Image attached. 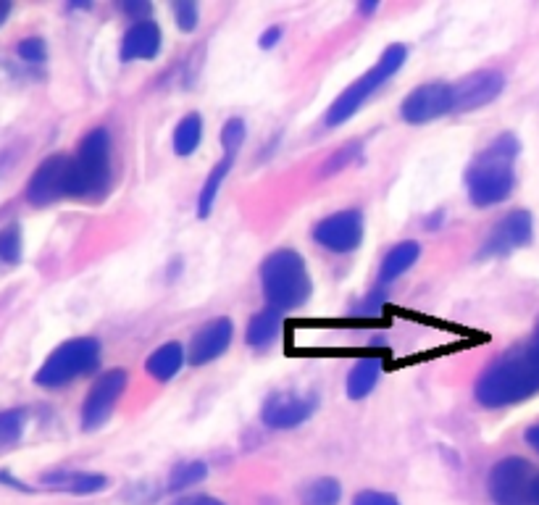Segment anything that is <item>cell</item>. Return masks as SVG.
I'll return each instance as SVG.
<instances>
[{
  "label": "cell",
  "instance_id": "1",
  "mask_svg": "<svg viewBox=\"0 0 539 505\" xmlns=\"http://www.w3.org/2000/svg\"><path fill=\"white\" fill-rule=\"evenodd\" d=\"M539 392V335L505 350L479 374L474 387L476 403L484 408H508L534 398Z\"/></svg>",
  "mask_w": 539,
  "mask_h": 505
},
{
  "label": "cell",
  "instance_id": "2",
  "mask_svg": "<svg viewBox=\"0 0 539 505\" xmlns=\"http://www.w3.org/2000/svg\"><path fill=\"white\" fill-rule=\"evenodd\" d=\"M518 140L513 135L495 137L487 148L479 153L471 169L466 171V187H469V200L476 208L500 206L503 200L511 198L516 187V161Z\"/></svg>",
  "mask_w": 539,
  "mask_h": 505
},
{
  "label": "cell",
  "instance_id": "3",
  "mask_svg": "<svg viewBox=\"0 0 539 505\" xmlns=\"http://www.w3.org/2000/svg\"><path fill=\"white\" fill-rule=\"evenodd\" d=\"M263 298L274 311H295L313 295V282L303 256L292 248H279L261 264Z\"/></svg>",
  "mask_w": 539,
  "mask_h": 505
},
{
  "label": "cell",
  "instance_id": "4",
  "mask_svg": "<svg viewBox=\"0 0 539 505\" xmlns=\"http://www.w3.org/2000/svg\"><path fill=\"white\" fill-rule=\"evenodd\" d=\"M111 187V132L106 127L90 129L71 156L69 198L98 203Z\"/></svg>",
  "mask_w": 539,
  "mask_h": 505
},
{
  "label": "cell",
  "instance_id": "5",
  "mask_svg": "<svg viewBox=\"0 0 539 505\" xmlns=\"http://www.w3.org/2000/svg\"><path fill=\"white\" fill-rule=\"evenodd\" d=\"M405 61H408V48H405L403 43H392L390 48H384V53L379 56V61L371 66L369 72L355 79L353 85L345 87V90L334 98L327 116H324V124H327V127H340L350 116L358 114L363 103H366L387 79H392L403 69Z\"/></svg>",
  "mask_w": 539,
  "mask_h": 505
},
{
  "label": "cell",
  "instance_id": "6",
  "mask_svg": "<svg viewBox=\"0 0 539 505\" xmlns=\"http://www.w3.org/2000/svg\"><path fill=\"white\" fill-rule=\"evenodd\" d=\"M100 342L95 337H74L61 342L45 363L37 369L35 385L45 390H61V387L77 382L98 369Z\"/></svg>",
  "mask_w": 539,
  "mask_h": 505
},
{
  "label": "cell",
  "instance_id": "7",
  "mask_svg": "<svg viewBox=\"0 0 539 505\" xmlns=\"http://www.w3.org/2000/svg\"><path fill=\"white\" fill-rule=\"evenodd\" d=\"M127 382L129 374L124 369H108L95 379V385L87 392L85 406H82V429L85 432H95L111 419L116 403L127 390Z\"/></svg>",
  "mask_w": 539,
  "mask_h": 505
},
{
  "label": "cell",
  "instance_id": "8",
  "mask_svg": "<svg viewBox=\"0 0 539 505\" xmlns=\"http://www.w3.org/2000/svg\"><path fill=\"white\" fill-rule=\"evenodd\" d=\"M311 237L321 248L337 256H348L363 242V214L358 208H345L337 214H329L313 227Z\"/></svg>",
  "mask_w": 539,
  "mask_h": 505
},
{
  "label": "cell",
  "instance_id": "9",
  "mask_svg": "<svg viewBox=\"0 0 539 505\" xmlns=\"http://www.w3.org/2000/svg\"><path fill=\"white\" fill-rule=\"evenodd\" d=\"M534 477L532 463L526 458L508 456L497 461L487 479V490L497 505H526L529 495V482Z\"/></svg>",
  "mask_w": 539,
  "mask_h": 505
},
{
  "label": "cell",
  "instance_id": "10",
  "mask_svg": "<svg viewBox=\"0 0 539 505\" xmlns=\"http://www.w3.org/2000/svg\"><path fill=\"white\" fill-rule=\"evenodd\" d=\"M453 114V85L447 82H426L405 95L400 103V116L408 124H426V121L442 119Z\"/></svg>",
  "mask_w": 539,
  "mask_h": 505
},
{
  "label": "cell",
  "instance_id": "11",
  "mask_svg": "<svg viewBox=\"0 0 539 505\" xmlns=\"http://www.w3.org/2000/svg\"><path fill=\"white\" fill-rule=\"evenodd\" d=\"M69 169H71V156L56 153V156L45 158L43 164L37 166L35 174H32L27 182L29 203L37 208H43L61 198H69Z\"/></svg>",
  "mask_w": 539,
  "mask_h": 505
},
{
  "label": "cell",
  "instance_id": "12",
  "mask_svg": "<svg viewBox=\"0 0 539 505\" xmlns=\"http://www.w3.org/2000/svg\"><path fill=\"white\" fill-rule=\"evenodd\" d=\"M319 408L316 395H300V392H274L266 398L261 408V419L269 429H295L311 419Z\"/></svg>",
  "mask_w": 539,
  "mask_h": 505
},
{
  "label": "cell",
  "instance_id": "13",
  "mask_svg": "<svg viewBox=\"0 0 539 505\" xmlns=\"http://www.w3.org/2000/svg\"><path fill=\"white\" fill-rule=\"evenodd\" d=\"M534 237V221L532 214L526 208H516L505 216L503 221H497L495 229L490 232L487 242L479 248V258H500L513 253L516 248L529 245Z\"/></svg>",
  "mask_w": 539,
  "mask_h": 505
},
{
  "label": "cell",
  "instance_id": "14",
  "mask_svg": "<svg viewBox=\"0 0 539 505\" xmlns=\"http://www.w3.org/2000/svg\"><path fill=\"white\" fill-rule=\"evenodd\" d=\"M505 90V77L495 69L466 74L453 85V114L455 111H476V108L490 106L492 100L500 98Z\"/></svg>",
  "mask_w": 539,
  "mask_h": 505
},
{
  "label": "cell",
  "instance_id": "15",
  "mask_svg": "<svg viewBox=\"0 0 539 505\" xmlns=\"http://www.w3.org/2000/svg\"><path fill=\"white\" fill-rule=\"evenodd\" d=\"M232 337H235V324L227 316H219V319L208 321L203 327L192 335L190 348H187V361L192 366H206L213 363L216 358H221L232 345Z\"/></svg>",
  "mask_w": 539,
  "mask_h": 505
},
{
  "label": "cell",
  "instance_id": "16",
  "mask_svg": "<svg viewBox=\"0 0 539 505\" xmlns=\"http://www.w3.org/2000/svg\"><path fill=\"white\" fill-rule=\"evenodd\" d=\"M164 45V35L161 27L153 19H140L124 32L119 45V61L129 64V61H153L161 53Z\"/></svg>",
  "mask_w": 539,
  "mask_h": 505
},
{
  "label": "cell",
  "instance_id": "17",
  "mask_svg": "<svg viewBox=\"0 0 539 505\" xmlns=\"http://www.w3.org/2000/svg\"><path fill=\"white\" fill-rule=\"evenodd\" d=\"M40 484L45 490L53 492H69V495H95V492L108 490L111 479L95 471H69V469H56L48 471L40 477Z\"/></svg>",
  "mask_w": 539,
  "mask_h": 505
},
{
  "label": "cell",
  "instance_id": "18",
  "mask_svg": "<svg viewBox=\"0 0 539 505\" xmlns=\"http://www.w3.org/2000/svg\"><path fill=\"white\" fill-rule=\"evenodd\" d=\"M421 258V245L416 240H403L398 245H392L382 258L379 266V285H392L395 279H400L405 271L411 269Z\"/></svg>",
  "mask_w": 539,
  "mask_h": 505
},
{
  "label": "cell",
  "instance_id": "19",
  "mask_svg": "<svg viewBox=\"0 0 539 505\" xmlns=\"http://www.w3.org/2000/svg\"><path fill=\"white\" fill-rule=\"evenodd\" d=\"M187 356L185 348H182V342L171 340L164 342L161 348H156L145 361V371H148L150 377L158 379V382H171V379L177 377L182 366H185Z\"/></svg>",
  "mask_w": 539,
  "mask_h": 505
},
{
  "label": "cell",
  "instance_id": "20",
  "mask_svg": "<svg viewBox=\"0 0 539 505\" xmlns=\"http://www.w3.org/2000/svg\"><path fill=\"white\" fill-rule=\"evenodd\" d=\"M284 327L282 311H274V308H263L261 313H256L253 319L248 321V329H245V342L250 348L266 350L269 345L279 340Z\"/></svg>",
  "mask_w": 539,
  "mask_h": 505
},
{
  "label": "cell",
  "instance_id": "21",
  "mask_svg": "<svg viewBox=\"0 0 539 505\" xmlns=\"http://www.w3.org/2000/svg\"><path fill=\"white\" fill-rule=\"evenodd\" d=\"M379 379H382V358H361L348 374V398H369L379 385Z\"/></svg>",
  "mask_w": 539,
  "mask_h": 505
},
{
  "label": "cell",
  "instance_id": "22",
  "mask_svg": "<svg viewBox=\"0 0 539 505\" xmlns=\"http://www.w3.org/2000/svg\"><path fill=\"white\" fill-rule=\"evenodd\" d=\"M232 166H235V156H224L219 164L208 171L206 182H203V190H200V195H198V216L200 219H208V216H211L213 203H216V198H219L221 185H224V179L229 177Z\"/></svg>",
  "mask_w": 539,
  "mask_h": 505
},
{
  "label": "cell",
  "instance_id": "23",
  "mask_svg": "<svg viewBox=\"0 0 539 505\" xmlns=\"http://www.w3.org/2000/svg\"><path fill=\"white\" fill-rule=\"evenodd\" d=\"M200 143H203V116L200 114L182 116L177 127H174V137H171L174 153H177L179 158H187L200 148Z\"/></svg>",
  "mask_w": 539,
  "mask_h": 505
},
{
  "label": "cell",
  "instance_id": "24",
  "mask_svg": "<svg viewBox=\"0 0 539 505\" xmlns=\"http://www.w3.org/2000/svg\"><path fill=\"white\" fill-rule=\"evenodd\" d=\"M342 484L332 477H321L308 482L300 490V505H340Z\"/></svg>",
  "mask_w": 539,
  "mask_h": 505
},
{
  "label": "cell",
  "instance_id": "25",
  "mask_svg": "<svg viewBox=\"0 0 539 505\" xmlns=\"http://www.w3.org/2000/svg\"><path fill=\"white\" fill-rule=\"evenodd\" d=\"M208 477V466L203 461H182L177 463L169 474V490L182 492L192 484H200Z\"/></svg>",
  "mask_w": 539,
  "mask_h": 505
},
{
  "label": "cell",
  "instance_id": "26",
  "mask_svg": "<svg viewBox=\"0 0 539 505\" xmlns=\"http://www.w3.org/2000/svg\"><path fill=\"white\" fill-rule=\"evenodd\" d=\"M27 427V411L24 408H11L0 411V448H11L24 437Z\"/></svg>",
  "mask_w": 539,
  "mask_h": 505
},
{
  "label": "cell",
  "instance_id": "27",
  "mask_svg": "<svg viewBox=\"0 0 539 505\" xmlns=\"http://www.w3.org/2000/svg\"><path fill=\"white\" fill-rule=\"evenodd\" d=\"M22 227L19 224H11V227L0 229V261L8 266H16L22 261Z\"/></svg>",
  "mask_w": 539,
  "mask_h": 505
},
{
  "label": "cell",
  "instance_id": "28",
  "mask_svg": "<svg viewBox=\"0 0 539 505\" xmlns=\"http://www.w3.org/2000/svg\"><path fill=\"white\" fill-rule=\"evenodd\" d=\"M245 135H248L245 119L235 116V119L224 121V127H221V148H224V156L237 158L242 143H245Z\"/></svg>",
  "mask_w": 539,
  "mask_h": 505
},
{
  "label": "cell",
  "instance_id": "29",
  "mask_svg": "<svg viewBox=\"0 0 539 505\" xmlns=\"http://www.w3.org/2000/svg\"><path fill=\"white\" fill-rule=\"evenodd\" d=\"M363 145L361 143H348L342 145L337 153H334L332 158H329L327 164H324V169H321V177H329V174H337V171H342L345 166H350L355 161V158L361 156Z\"/></svg>",
  "mask_w": 539,
  "mask_h": 505
},
{
  "label": "cell",
  "instance_id": "30",
  "mask_svg": "<svg viewBox=\"0 0 539 505\" xmlns=\"http://www.w3.org/2000/svg\"><path fill=\"white\" fill-rule=\"evenodd\" d=\"M16 53L24 64H45V58H48L43 37H24L22 43L16 45Z\"/></svg>",
  "mask_w": 539,
  "mask_h": 505
},
{
  "label": "cell",
  "instance_id": "31",
  "mask_svg": "<svg viewBox=\"0 0 539 505\" xmlns=\"http://www.w3.org/2000/svg\"><path fill=\"white\" fill-rule=\"evenodd\" d=\"M174 22L182 32H195L200 22V11L195 3H174Z\"/></svg>",
  "mask_w": 539,
  "mask_h": 505
},
{
  "label": "cell",
  "instance_id": "32",
  "mask_svg": "<svg viewBox=\"0 0 539 505\" xmlns=\"http://www.w3.org/2000/svg\"><path fill=\"white\" fill-rule=\"evenodd\" d=\"M353 505H400V500L390 492H376V490H363L353 498Z\"/></svg>",
  "mask_w": 539,
  "mask_h": 505
},
{
  "label": "cell",
  "instance_id": "33",
  "mask_svg": "<svg viewBox=\"0 0 539 505\" xmlns=\"http://www.w3.org/2000/svg\"><path fill=\"white\" fill-rule=\"evenodd\" d=\"M171 505H227V503L219 498H213V495H185V498L174 500Z\"/></svg>",
  "mask_w": 539,
  "mask_h": 505
},
{
  "label": "cell",
  "instance_id": "34",
  "mask_svg": "<svg viewBox=\"0 0 539 505\" xmlns=\"http://www.w3.org/2000/svg\"><path fill=\"white\" fill-rule=\"evenodd\" d=\"M279 40H282V27H269V29H263L258 45H261L263 50H271L274 45H279Z\"/></svg>",
  "mask_w": 539,
  "mask_h": 505
},
{
  "label": "cell",
  "instance_id": "35",
  "mask_svg": "<svg viewBox=\"0 0 539 505\" xmlns=\"http://www.w3.org/2000/svg\"><path fill=\"white\" fill-rule=\"evenodd\" d=\"M524 440H526V445H529V448L537 450V453H539V424H532V427L526 429Z\"/></svg>",
  "mask_w": 539,
  "mask_h": 505
},
{
  "label": "cell",
  "instance_id": "36",
  "mask_svg": "<svg viewBox=\"0 0 539 505\" xmlns=\"http://www.w3.org/2000/svg\"><path fill=\"white\" fill-rule=\"evenodd\" d=\"M526 505H539V474H534L529 482V495H526Z\"/></svg>",
  "mask_w": 539,
  "mask_h": 505
},
{
  "label": "cell",
  "instance_id": "37",
  "mask_svg": "<svg viewBox=\"0 0 539 505\" xmlns=\"http://www.w3.org/2000/svg\"><path fill=\"white\" fill-rule=\"evenodd\" d=\"M121 11H124V14H142V19H145V14H148L150 11V6L148 3H145V6H121Z\"/></svg>",
  "mask_w": 539,
  "mask_h": 505
},
{
  "label": "cell",
  "instance_id": "38",
  "mask_svg": "<svg viewBox=\"0 0 539 505\" xmlns=\"http://www.w3.org/2000/svg\"><path fill=\"white\" fill-rule=\"evenodd\" d=\"M358 11H361V14H374V11H379V3H376V0H371V3H361Z\"/></svg>",
  "mask_w": 539,
  "mask_h": 505
},
{
  "label": "cell",
  "instance_id": "39",
  "mask_svg": "<svg viewBox=\"0 0 539 505\" xmlns=\"http://www.w3.org/2000/svg\"><path fill=\"white\" fill-rule=\"evenodd\" d=\"M8 14H11V6H8V3H0V27H3V22L8 19Z\"/></svg>",
  "mask_w": 539,
  "mask_h": 505
},
{
  "label": "cell",
  "instance_id": "40",
  "mask_svg": "<svg viewBox=\"0 0 539 505\" xmlns=\"http://www.w3.org/2000/svg\"><path fill=\"white\" fill-rule=\"evenodd\" d=\"M537 335H539V329H537Z\"/></svg>",
  "mask_w": 539,
  "mask_h": 505
}]
</instances>
